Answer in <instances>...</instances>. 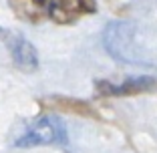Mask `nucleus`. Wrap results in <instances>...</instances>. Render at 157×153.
Returning <instances> with one entry per match:
<instances>
[{"label":"nucleus","instance_id":"4","mask_svg":"<svg viewBox=\"0 0 157 153\" xmlns=\"http://www.w3.org/2000/svg\"><path fill=\"white\" fill-rule=\"evenodd\" d=\"M0 34H4V42L10 51V56H12L14 65L18 67L24 73H36L38 71V52L34 48L33 42H28L22 34L18 33H10V30H2Z\"/></svg>","mask_w":157,"mask_h":153},{"label":"nucleus","instance_id":"1","mask_svg":"<svg viewBox=\"0 0 157 153\" xmlns=\"http://www.w3.org/2000/svg\"><path fill=\"white\" fill-rule=\"evenodd\" d=\"M103 47L109 55L125 65H149V48L141 40V28L131 20H115L103 33Z\"/></svg>","mask_w":157,"mask_h":153},{"label":"nucleus","instance_id":"2","mask_svg":"<svg viewBox=\"0 0 157 153\" xmlns=\"http://www.w3.org/2000/svg\"><path fill=\"white\" fill-rule=\"evenodd\" d=\"M69 143V133H67L65 121L56 115H44L36 119L18 135V139H14V147L28 149V147H46V145H63Z\"/></svg>","mask_w":157,"mask_h":153},{"label":"nucleus","instance_id":"7","mask_svg":"<svg viewBox=\"0 0 157 153\" xmlns=\"http://www.w3.org/2000/svg\"><path fill=\"white\" fill-rule=\"evenodd\" d=\"M8 6L18 20L30 24H38L44 20V8L40 0H8Z\"/></svg>","mask_w":157,"mask_h":153},{"label":"nucleus","instance_id":"6","mask_svg":"<svg viewBox=\"0 0 157 153\" xmlns=\"http://www.w3.org/2000/svg\"><path fill=\"white\" fill-rule=\"evenodd\" d=\"M40 105L46 107V109H52V111H59V113H71V115L85 117V119H99L97 111L93 109V105H89L87 101H81V99L52 95V97L42 99Z\"/></svg>","mask_w":157,"mask_h":153},{"label":"nucleus","instance_id":"8","mask_svg":"<svg viewBox=\"0 0 157 153\" xmlns=\"http://www.w3.org/2000/svg\"><path fill=\"white\" fill-rule=\"evenodd\" d=\"M0 33H2V28H0Z\"/></svg>","mask_w":157,"mask_h":153},{"label":"nucleus","instance_id":"5","mask_svg":"<svg viewBox=\"0 0 157 153\" xmlns=\"http://www.w3.org/2000/svg\"><path fill=\"white\" fill-rule=\"evenodd\" d=\"M99 95L103 97H135V95H145V93H155L157 91V79L155 77H131L119 85L111 83H99L97 85Z\"/></svg>","mask_w":157,"mask_h":153},{"label":"nucleus","instance_id":"3","mask_svg":"<svg viewBox=\"0 0 157 153\" xmlns=\"http://www.w3.org/2000/svg\"><path fill=\"white\" fill-rule=\"evenodd\" d=\"M44 18L55 24H75L97 12V0H40Z\"/></svg>","mask_w":157,"mask_h":153}]
</instances>
